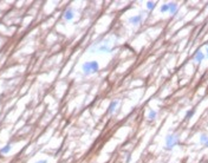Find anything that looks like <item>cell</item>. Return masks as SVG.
Instances as JSON below:
<instances>
[{
  "mask_svg": "<svg viewBox=\"0 0 208 163\" xmlns=\"http://www.w3.org/2000/svg\"><path fill=\"white\" fill-rule=\"evenodd\" d=\"M179 139H180V138H179V135H177V134H175V132H169V134H167L166 139H164V149H166L167 151L173 150L176 145H179V143H180Z\"/></svg>",
  "mask_w": 208,
  "mask_h": 163,
  "instance_id": "obj_1",
  "label": "cell"
},
{
  "mask_svg": "<svg viewBox=\"0 0 208 163\" xmlns=\"http://www.w3.org/2000/svg\"><path fill=\"white\" fill-rule=\"evenodd\" d=\"M82 71L85 76H90L91 73H96L99 71V63L97 60H89L82 65Z\"/></svg>",
  "mask_w": 208,
  "mask_h": 163,
  "instance_id": "obj_2",
  "label": "cell"
},
{
  "mask_svg": "<svg viewBox=\"0 0 208 163\" xmlns=\"http://www.w3.org/2000/svg\"><path fill=\"white\" fill-rule=\"evenodd\" d=\"M89 52L91 53H110L111 47L108 44H100V45H93L89 49Z\"/></svg>",
  "mask_w": 208,
  "mask_h": 163,
  "instance_id": "obj_3",
  "label": "cell"
},
{
  "mask_svg": "<svg viewBox=\"0 0 208 163\" xmlns=\"http://www.w3.org/2000/svg\"><path fill=\"white\" fill-rule=\"evenodd\" d=\"M118 107H120V101H117V99L111 101L110 104H109V107H108V110H107L108 115H114V114L117 111Z\"/></svg>",
  "mask_w": 208,
  "mask_h": 163,
  "instance_id": "obj_4",
  "label": "cell"
},
{
  "mask_svg": "<svg viewBox=\"0 0 208 163\" xmlns=\"http://www.w3.org/2000/svg\"><path fill=\"white\" fill-rule=\"evenodd\" d=\"M142 21H143V16H142V14L134 16V17H130V18L128 19V23H129L130 25H133V26H137V25H140Z\"/></svg>",
  "mask_w": 208,
  "mask_h": 163,
  "instance_id": "obj_5",
  "label": "cell"
},
{
  "mask_svg": "<svg viewBox=\"0 0 208 163\" xmlns=\"http://www.w3.org/2000/svg\"><path fill=\"white\" fill-rule=\"evenodd\" d=\"M193 59H194V61L196 63V64H201L204 59H206V54L202 52V51H200V50H197L195 53H194V56H193Z\"/></svg>",
  "mask_w": 208,
  "mask_h": 163,
  "instance_id": "obj_6",
  "label": "cell"
},
{
  "mask_svg": "<svg viewBox=\"0 0 208 163\" xmlns=\"http://www.w3.org/2000/svg\"><path fill=\"white\" fill-rule=\"evenodd\" d=\"M75 18V11L72 9H66L63 13V19L65 21H71Z\"/></svg>",
  "mask_w": 208,
  "mask_h": 163,
  "instance_id": "obj_7",
  "label": "cell"
},
{
  "mask_svg": "<svg viewBox=\"0 0 208 163\" xmlns=\"http://www.w3.org/2000/svg\"><path fill=\"white\" fill-rule=\"evenodd\" d=\"M199 142H200V144H201L202 147L208 148V135L204 134V132L200 134V136H199Z\"/></svg>",
  "mask_w": 208,
  "mask_h": 163,
  "instance_id": "obj_8",
  "label": "cell"
},
{
  "mask_svg": "<svg viewBox=\"0 0 208 163\" xmlns=\"http://www.w3.org/2000/svg\"><path fill=\"white\" fill-rule=\"evenodd\" d=\"M12 148H13V145L10 144V143H7L3 148H0V155H7V154H10L12 151Z\"/></svg>",
  "mask_w": 208,
  "mask_h": 163,
  "instance_id": "obj_9",
  "label": "cell"
},
{
  "mask_svg": "<svg viewBox=\"0 0 208 163\" xmlns=\"http://www.w3.org/2000/svg\"><path fill=\"white\" fill-rule=\"evenodd\" d=\"M179 11V6H177V3H169V13L170 16H175Z\"/></svg>",
  "mask_w": 208,
  "mask_h": 163,
  "instance_id": "obj_10",
  "label": "cell"
},
{
  "mask_svg": "<svg viewBox=\"0 0 208 163\" xmlns=\"http://www.w3.org/2000/svg\"><path fill=\"white\" fill-rule=\"evenodd\" d=\"M147 118H148V121H150V122H154V121L157 118V112H156L154 109H149V110H148V115H147Z\"/></svg>",
  "mask_w": 208,
  "mask_h": 163,
  "instance_id": "obj_11",
  "label": "cell"
},
{
  "mask_svg": "<svg viewBox=\"0 0 208 163\" xmlns=\"http://www.w3.org/2000/svg\"><path fill=\"white\" fill-rule=\"evenodd\" d=\"M195 115V109H189L186 111V115H184V119L188 121V119H192Z\"/></svg>",
  "mask_w": 208,
  "mask_h": 163,
  "instance_id": "obj_12",
  "label": "cell"
},
{
  "mask_svg": "<svg viewBox=\"0 0 208 163\" xmlns=\"http://www.w3.org/2000/svg\"><path fill=\"white\" fill-rule=\"evenodd\" d=\"M169 11V3H164L162 6H161V9H160V13H167Z\"/></svg>",
  "mask_w": 208,
  "mask_h": 163,
  "instance_id": "obj_13",
  "label": "cell"
},
{
  "mask_svg": "<svg viewBox=\"0 0 208 163\" xmlns=\"http://www.w3.org/2000/svg\"><path fill=\"white\" fill-rule=\"evenodd\" d=\"M155 6H156V3H155V1H148V3H147V9H148V11H153V10L155 9Z\"/></svg>",
  "mask_w": 208,
  "mask_h": 163,
  "instance_id": "obj_14",
  "label": "cell"
},
{
  "mask_svg": "<svg viewBox=\"0 0 208 163\" xmlns=\"http://www.w3.org/2000/svg\"><path fill=\"white\" fill-rule=\"evenodd\" d=\"M130 161H131V154L128 152L127 156H126V163H130Z\"/></svg>",
  "mask_w": 208,
  "mask_h": 163,
  "instance_id": "obj_15",
  "label": "cell"
},
{
  "mask_svg": "<svg viewBox=\"0 0 208 163\" xmlns=\"http://www.w3.org/2000/svg\"><path fill=\"white\" fill-rule=\"evenodd\" d=\"M36 163H47V161H46V159H39V161H37Z\"/></svg>",
  "mask_w": 208,
  "mask_h": 163,
  "instance_id": "obj_16",
  "label": "cell"
},
{
  "mask_svg": "<svg viewBox=\"0 0 208 163\" xmlns=\"http://www.w3.org/2000/svg\"><path fill=\"white\" fill-rule=\"evenodd\" d=\"M208 57V44L206 45V58Z\"/></svg>",
  "mask_w": 208,
  "mask_h": 163,
  "instance_id": "obj_17",
  "label": "cell"
}]
</instances>
